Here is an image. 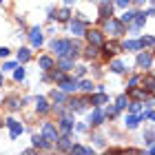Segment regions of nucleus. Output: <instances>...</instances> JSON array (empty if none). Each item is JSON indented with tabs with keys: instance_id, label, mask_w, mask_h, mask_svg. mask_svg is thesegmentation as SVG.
Wrapping results in <instances>:
<instances>
[{
	"instance_id": "obj_1",
	"label": "nucleus",
	"mask_w": 155,
	"mask_h": 155,
	"mask_svg": "<svg viewBox=\"0 0 155 155\" xmlns=\"http://www.w3.org/2000/svg\"><path fill=\"white\" fill-rule=\"evenodd\" d=\"M71 47H73L71 40H53V42H51V49H53L58 55H69Z\"/></svg>"
},
{
	"instance_id": "obj_2",
	"label": "nucleus",
	"mask_w": 155,
	"mask_h": 155,
	"mask_svg": "<svg viewBox=\"0 0 155 155\" xmlns=\"http://www.w3.org/2000/svg\"><path fill=\"white\" fill-rule=\"evenodd\" d=\"M42 135H45L49 142H53V144L58 142V137H60V135H58V129H55L51 122H45V124H42Z\"/></svg>"
},
{
	"instance_id": "obj_3",
	"label": "nucleus",
	"mask_w": 155,
	"mask_h": 155,
	"mask_svg": "<svg viewBox=\"0 0 155 155\" xmlns=\"http://www.w3.org/2000/svg\"><path fill=\"white\" fill-rule=\"evenodd\" d=\"M87 40H89V45H95V47H104V38H102V31H97V29H91V31H87Z\"/></svg>"
},
{
	"instance_id": "obj_4",
	"label": "nucleus",
	"mask_w": 155,
	"mask_h": 155,
	"mask_svg": "<svg viewBox=\"0 0 155 155\" xmlns=\"http://www.w3.org/2000/svg\"><path fill=\"white\" fill-rule=\"evenodd\" d=\"M104 29H107L109 33H113V36H117V33H122V22L109 18V20H104Z\"/></svg>"
},
{
	"instance_id": "obj_5",
	"label": "nucleus",
	"mask_w": 155,
	"mask_h": 155,
	"mask_svg": "<svg viewBox=\"0 0 155 155\" xmlns=\"http://www.w3.org/2000/svg\"><path fill=\"white\" fill-rule=\"evenodd\" d=\"M7 126H9L11 137H18L20 133H22V124H20L18 120H13V117H9V120H7Z\"/></svg>"
},
{
	"instance_id": "obj_6",
	"label": "nucleus",
	"mask_w": 155,
	"mask_h": 155,
	"mask_svg": "<svg viewBox=\"0 0 155 155\" xmlns=\"http://www.w3.org/2000/svg\"><path fill=\"white\" fill-rule=\"evenodd\" d=\"M60 89L64 91V93H71V91L78 89V80H75V78H64V80L60 82Z\"/></svg>"
},
{
	"instance_id": "obj_7",
	"label": "nucleus",
	"mask_w": 155,
	"mask_h": 155,
	"mask_svg": "<svg viewBox=\"0 0 155 155\" xmlns=\"http://www.w3.org/2000/svg\"><path fill=\"white\" fill-rule=\"evenodd\" d=\"M29 40H31L33 47H40L42 45V31H40V27H33V29L29 31Z\"/></svg>"
},
{
	"instance_id": "obj_8",
	"label": "nucleus",
	"mask_w": 155,
	"mask_h": 155,
	"mask_svg": "<svg viewBox=\"0 0 155 155\" xmlns=\"http://www.w3.org/2000/svg\"><path fill=\"white\" fill-rule=\"evenodd\" d=\"M71 137L69 135H62V137H58V142H55V149L58 151H71Z\"/></svg>"
},
{
	"instance_id": "obj_9",
	"label": "nucleus",
	"mask_w": 155,
	"mask_h": 155,
	"mask_svg": "<svg viewBox=\"0 0 155 155\" xmlns=\"http://www.w3.org/2000/svg\"><path fill=\"white\" fill-rule=\"evenodd\" d=\"M111 11H113V5H111L109 0L100 2V18H102V20H109V18H111Z\"/></svg>"
},
{
	"instance_id": "obj_10",
	"label": "nucleus",
	"mask_w": 155,
	"mask_h": 155,
	"mask_svg": "<svg viewBox=\"0 0 155 155\" xmlns=\"http://www.w3.org/2000/svg\"><path fill=\"white\" fill-rule=\"evenodd\" d=\"M84 104H89V100H84V97H73V100H69V107L73 111H82Z\"/></svg>"
},
{
	"instance_id": "obj_11",
	"label": "nucleus",
	"mask_w": 155,
	"mask_h": 155,
	"mask_svg": "<svg viewBox=\"0 0 155 155\" xmlns=\"http://www.w3.org/2000/svg\"><path fill=\"white\" fill-rule=\"evenodd\" d=\"M33 144H36V149H51V144H53V142H49L45 135H42V137L33 135Z\"/></svg>"
},
{
	"instance_id": "obj_12",
	"label": "nucleus",
	"mask_w": 155,
	"mask_h": 155,
	"mask_svg": "<svg viewBox=\"0 0 155 155\" xmlns=\"http://www.w3.org/2000/svg\"><path fill=\"white\" fill-rule=\"evenodd\" d=\"M137 67L149 69V67H151V53H140V55H137Z\"/></svg>"
},
{
	"instance_id": "obj_13",
	"label": "nucleus",
	"mask_w": 155,
	"mask_h": 155,
	"mask_svg": "<svg viewBox=\"0 0 155 155\" xmlns=\"http://www.w3.org/2000/svg\"><path fill=\"white\" fill-rule=\"evenodd\" d=\"M58 67L62 69V71H69V69L73 67V58H69V55H67V58H64V55H60V62H58Z\"/></svg>"
},
{
	"instance_id": "obj_14",
	"label": "nucleus",
	"mask_w": 155,
	"mask_h": 155,
	"mask_svg": "<svg viewBox=\"0 0 155 155\" xmlns=\"http://www.w3.org/2000/svg\"><path fill=\"white\" fill-rule=\"evenodd\" d=\"M60 129H62V133H71L73 122H71V117H69V115H64V117L60 120Z\"/></svg>"
},
{
	"instance_id": "obj_15",
	"label": "nucleus",
	"mask_w": 155,
	"mask_h": 155,
	"mask_svg": "<svg viewBox=\"0 0 155 155\" xmlns=\"http://www.w3.org/2000/svg\"><path fill=\"white\" fill-rule=\"evenodd\" d=\"M146 16H149L146 11H137V13H135V18H133V20H135V25H133V27H135V29L144 27V22H146Z\"/></svg>"
},
{
	"instance_id": "obj_16",
	"label": "nucleus",
	"mask_w": 155,
	"mask_h": 155,
	"mask_svg": "<svg viewBox=\"0 0 155 155\" xmlns=\"http://www.w3.org/2000/svg\"><path fill=\"white\" fill-rule=\"evenodd\" d=\"M102 120H104V113H102L100 109H95L93 113H91V124H93V126H97V124H102Z\"/></svg>"
},
{
	"instance_id": "obj_17",
	"label": "nucleus",
	"mask_w": 155,
	"mask_h": 155,
	"mask_svg": "<svg viewBox=\"0 0 155 155\" xmlns=\"http://www.w3.org/2000/svg\"><path fill=\"white\" fill-rule=\"evenodd\" d=\"M71 31L75 33V36H82V33H84V22H82V20H73V22H71Z\"/></svg>"
},
{
	"instance_id": "obj_18",
	"label": "nucleus",
	"mask_w": 155,
	"mask_h": 155,
	"mask_svg": "<svg viewBox=\"0 0 155 155\" xmlns=\"http://www.w3.org/2000/svg\"><path fill=\"white\" fill-rule=\"evenodd\" d=\"M109 97L104 95V93H95L93 97H91V104H95V107H102V104H107Z\"/></svg>"
},
{
	"instance_id": "obj_19",
	"label": "nucleus",
	"mask_w": 155,
	"mask_h": 155,
	"mask_svg": "<svg viewBox=\"0 0 155 155\" xmlns=\"http://www.w3.org/2000/svg\"><path fill=\"white\" fill-rule=\"evenodd\" d=\"M36 109H38V113H47V111H49V104H47L45 97H38V100H36Z\"/></svg>"
},
{
	"instance_id": "obj_20",
	"label": "nucleus",
	"mask_w": 155,
	"mask_h": 155,
	"mask_svg": "<svg viewBox=\"0 0 155 155\" xmlns=\"http://www.w3.org/2000/svg\"><path fill=\"white\" fill-rule=\"evenodd\" d=\"M40 67L49 71V69H53V60L49 58V55H42V58H40Z\"/></svg>"
},
{
	"instance_id": "obj_21",
	"label": "nucleus",
	"mask_w": 155,
	"mask_h": 155,
	"mask_svg": "<svg viewBox=\"0 0 155 155\" xmlns=\"http://www.w3.org/2000/svg\"><path fill=\"white\" fill-rule=\"evenodd\" d=\"M129 95H131V97H137V100H142V97L146 95V91H142V89H135V87H131Z\"/></svg>"
},
{
	"instance_id": "obj_22",
	"label": "nucleus",
	"mask_w": 155,
	"mask_h": 155,
	"mask_svg": "<svg viewBox=\"0 0 155 155\" xmlns=\"http://www.w3.org/2000/svg\"><path fill=\"white\" fill-rule=\"evenodd\" d=\"M51 100L53 102H64V91H51Z\"/></svg>"
},
{
	"instance_id": "obj_23",
	"label": "nucleus",
	"mask_w": 155,
	"mask_h": 155,
	"mask_svg": "<svg viewBox=\"0 0 155 155\" xmlns=\"http://www.w3.org/2000/svg\"><path fill=\"white\" fill-rule=\"evenodd\" d=\"M111 71H113V73H122L124 71V64L120 60H113V62H111Z\"/></svg>"
},
{
	"instance_id": "obj_24",
	"label": "nucleus",
	"mask_w": 155,
	"mask_h": 155,
	"mask_svg": "<svg viewBox=\"0 0 155 155\" xmlns=\"http://www.w3.org/2000/svg\"><path fill=\"white\" fill-rule=\"evenodd\" d=\"M97 49H100V47L89 45V47H87V51H84V55H87V58H95V55H97Z\"/></svg>"
},
{
	"instance_id": "obj_25",
	"label": "nucleus",
	"mask_w": 155,
	"mask_h": 155,
	"mask_svg": "<svg viewBox=\"0 0 155 155\" xmlns=\"http://www.w3.org/2000/svg\"><path fill=\"white\" fill-rule=\"evenodd\" d=\"M29 58H31L29 49H20V51H18V60H20V62H27Z\"/></svg>"
},
{
	"instance_id": "obj_26",
	"label": "nucleus",
	"mask_w": 155,
	"mask_h": 155,
	"mask_svg": "<svg viewBox=\"0 0 155 155\" xmlns=\"http://www.w3.org/2000/svg\"><path fill=\"white\" fill-rule=\"evenodd\" d=\"M140 45H142V47H149V49H153V47H155V38L146 36V38H142V40H140Z\"/></svg>"
},
{
	"instance_id": "obj_27",
	"label": "nucleus",
	"mask_w": 155,
	"mask_h": 155,
	"mask_svg": "<svg viewBox=\"0 0 155 155\" xmlns=\"http://www.w3.org/2000/svg\"><path fill=\"white\" fill-rule=\"evenodd\" d=\"M137 122H140V117H137V115H129V117H126V126H129V129H135Z\"/></svg>"
},
{
	"instance_id": "obj_28",
	"label": "nucleus",
	"mask_w": 155,
	"mask_h": 155,
	"mask_svg": "<svg viewBox=\"0 0 155 155\" xmlns=\"http://www.w3.org/2000/svg\"><path fill=\"white\" fill-rule=\"evenodd\" d=\"M80 89L87 91V93H91V91H93V82H91V80H82L80 82Z\"/></svg>"
},
{
	"instance_id": "obj_29",
	"label": "nucleus",
	"mask_w": 155,
	"mask_h": 155,
	"mask_svg": "<svg viewBox=\"0 0 155 155\" xmlns=\"http://www.w3.org/2000/svg\"><path fill=\"white\" fill-rule=\"evenodd\" d=\"M71 153H93V149H84V146H80V144H73Z\"/></svg>"
},
{
	"instance_id": "obj_30",
	"label": "nucleus",
	"mask_w": 155,
	"mask_h": 155,
	"mask_svg": "<svg viewBox=\"0 0 155 155\" xmlns=\"http://www.w3.org/2000/svg\"><path fill=\"white\" fill-rule=\"evenodd\" d=\"M7 104H9V109H13V111L22 107V104H20V100H18V97H9V100H7Z\"/></svg>"
},
{
	"instance_id": "obj_31",
	"label": "nucleus",
	"mask_w": 155,
	"mask_h": 155,
	"mask_svg": "<svg viewBox=\"0 0 155 155\" xmlns=\"http://www.w3.org/2000/svg\"><path fill=\"white\" fill-rule=\"evenodd\" d=\"M69 18H71V13H69V9H60V11H58V20H62V22H67Z\"/></svg>"
},
{
	"instance_id": "obj_32",
	"label": "nucleus",
	"mask_w": 155,
	"mask_h": 155,
	"mask_svg": "<svg viewBox=\"0 0 155 155\" xmlns=\"http://www.w3.org/2000/svg\"><path fill=\"white\" fill-rule=\"evenodd\" d=\"M126 104H129V97H126V95H120V97H117V104H115V107H117V109H124Z\"/></svg>"
},
{
	"instance_id": "obj_33",
	"label": "nucleus",
	"mask_w": 155,
	"mask_h": 155,
	"mask_svg": "<svg viewBox=\"0 0 155 155\" xmlns=\"http://www.w3.org/2000/svg\"><path fill=\"white\" fill-rule=\"evenodd\" d=\"M51 78L58 80V82H62V80H64V71H62V69H60V71H51Z\"/></svg>"
},
{
	"instance_id": "obj_34",
	"label": "nucleus",
	"mask_w": 155,
	"mask_h": 155,
	"mask_svg": "<svg viewBox=\"0 0 155 155\" xmlns=\"http://www.w3.org/2000/svg\"><path fill=\"white\" fill-rule=\"evenodd\" d=\"M133 18H135V11H124V16H122V22H131Z\"/></svg>"
},
{
	"instance_id": "obj_35",
	"label": "nucleus",
	"mask_w": 155,
	"mask_h": 155,
	"mask_svg": "<svg viewBox=\"0 0 155 155\" xmlns=\"http://www.w3.org/2000/svg\"><path fill=\"white\" fill-rule=\"evenodd\" d=\"M142 82L146 84V89H155V78H144Z\"/></svg>"
},
{
	"instance_id": "obj_36",
	"label": "nucleus",
	"mask_w": 155,
	"mask_h": 155,
	"mask_svg": "<svg viewBox=\"0 0 155 155\" xmlns=\"http://www.w3.org/2000/svg\"><path fill=\"white\" fill-rule=\"evenodd\" d=\"M124 47H126V49H140L142 45H140V42H135V40H129V42H126Z\"/></svg>"
},
{
	"instance_id": "obj_37",
	"label": "nucleus",
	"mask_w": 155,
	"mask_h": 155,
	"mask_svg": "<svg viewBox=\"0 0 155 155\" xmlns=\"http://www.w3.org/2000/svg\"><path fill=\"white\" fill-rule=\"evenodd\" d=\"M146 142H155V129L146 131Z\"/></svg>"
},
{
	"instance_id": "obj_38",
	"label": "nucleus",
	"mask_w": 155,
	"mask_h": 155,
	"mask_svg": "<svg viewBox=\"0 0 155 155\" xmlns=\"http://www.w3.org/2000/svg\"><path fill=\"white\" fill-rule=\"evenodd\" d=\"M131 2H133V0H115V5H117V7H122V9H126V7H129Z\"/></svg>"
},
{
	"instance_id": "obj_39",
	"label": "nucleus",
	"mask_w": 155,
	"mask_h": 155,
	"mask_svg": "<svg viewBox=\"0 0 155 155\" xmlns=\"http://www.w3.org/2000/svg\"><path fill=\"white\" fill-rule=\"evenodd\" d=\"M13 78H16V80H22V78H25V69H16V73H13Z\"/></svg>"
},
{
	"instance_id": "obj_40",
	"label": "nucleus",
	"mask_w": 155,
	"mask_h": 155,
	"mask_svg": "<svg viewBox=\"0 0 155 155\" xmlns=\"http://www.w3.org/2000/svg\"><path fill=\"white\" fill-rule=\"evenodd\" d=\"M140 80H142L140 75H133V78H131V82H129V87H135V84H137Z\"/></svg>"
},
{
	"instance_id": "obj_41",
	"label": "nucleus",
	"mask_w": 155,
	"mask_h": 155,
	"mask_svg": "<svg viewBox=\"0 0 155 155\" xmlns=\"http://www.w3.org/2000/svg\"><path fill=\"white\" fill-rule=\"evenodd\" d=\"M107 113H109V117H113V115L117 113V107H109V109H107Z\"/></svg>"
},
{
	"instance_id": "obj_42",
	"label": "nucleus",
	"mask_w": 155,
	"mask_h": 155,
	"mask_svg": "<svg viewBox=\"0 0 155 155\" xmlns=\"http://www.w3.org/2000/svg\"><path fill=\"white\" fill-rule=\"evenodd\" d=\"M140 107H142L140 102H133V104H131V111H133V113H137V111H140Z\"/></svg>"
},
{
	"instance_id": "obj_43",
	"label": "nucleus",
	"mask_w": 155,
	"mask_h": 155,
	"mask_svg": "<svg viewBox=\"0 0 155 155\" xmlns=\"http://www.w3.org/2000/svg\"><path fill=\"white\" fill-rule=\"evenodd\" d=\"M84 71H87L84 67H78V69H75V75H78V78H82V75H84Z\"/></svg>"
},
{
	"instance_id": "obj_44",
	"label": "nucleus",
	"mask_w": 155,
	"mask_h": 155,
	"mask_svg": "<svg viewBox=\"0 0 155 155\" xmlns=\"http://www.w3.org/2000/svg\"><path fill=\"white\" fill-rule=\"evenodd\" d=\"M7 55H9V49L2 47V49H0V58H7Z\"/></svg>"
},
{
	"instance_id": "obj_45",
	"label": "nucleus",
	"mask_w": 155,
	"mask_h": 155,
	"mask_svg": "<svg viewBox=\"0 0 155 155\" xmlns=\"http://www.w3.org/2000/svg\"><path fill=\"white\" fill-rule=\"evenodd\" d=\"M0 87H2V71H0Z\"/></svg>"
},
{
	"instance_id": "obj_46",
	"label": "nucleus",
	"mask_w": 155,
	"mask_h": 155,
	"mask_svg": "<svg viewBox=\"0 0 155 155\" xmlns=\"http://www.w3.org/2000/svg\"><path fill=\"white\" fill-rule=\"evenodd\" d=\"M133 2H137V5H140V2H144V0H133Z\"/></svg>"
},
{
	"instance_id": "obj_47",
	"label": "nucleus",
	"mask_w": 155,
	"mask_h": 155,
	"mask_svg": "<svg viewBox=\"0 0 155 155\" xmlns=\"http://www.w3.org/2000/svg\"><path fill=\"white\" fill-rule=\"evenodd\" d=\"M151 120H155V113H151Z\"/></svg>"
},
{
	"instance_id": "obj_48",
	"label": "nucleus",
	"mask_w": 155,
	"mask_h": 155,
	"mask_svg": "<svg viewBox=\"0 0 155 155\" xmlns=\"http://www.w3.org/2000/svg\"><path fill=\"white\" fill-rule=\"evenodd\" d=\"M67 2H73V0H67Z\"/></svg>"
},
{
	"instance_id": "obj_49",
	"label": "nucleus",
	"mask_w": 155,
	"mask_h": 155,
	"mask_svg": "<svg viewBox=\"0 0 155 155\" xmlns=\"http://www.w3.org/2000/svg\"><path fill=\"white\" fill-rule=\"evenodd\" d=\"M0 2H2V0H0Z\"/></svg>"
},
{
	"instance_id": "obj_50",
	"label": "nucleus",
	"mask_w": 155,
	"mask_h": 155,
	"mask_svg": "<svg viewBox=\"0 0 155 155\" xmlns=\"http://www.w3.org/2000/svg\"><path fill=\"white\" fill-rule=\"evenodd\" d=\"M153 2H155V0H153Z\"/></svg>"
}]
</instances>
